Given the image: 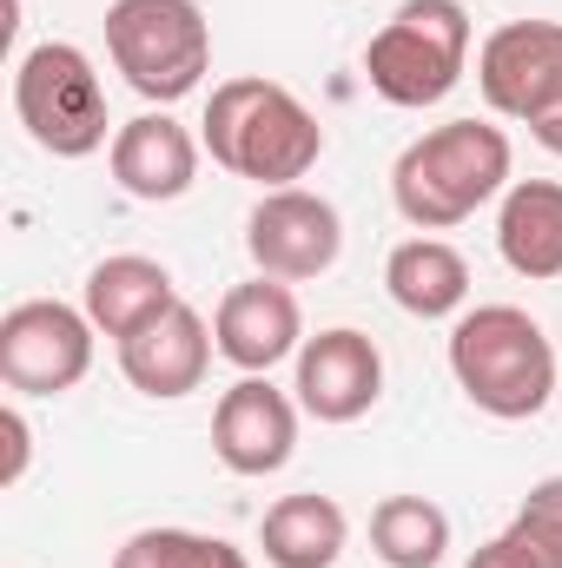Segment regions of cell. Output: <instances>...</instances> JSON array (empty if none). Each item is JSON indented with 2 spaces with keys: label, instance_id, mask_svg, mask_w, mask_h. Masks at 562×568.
<instances>
[{
  "label": "cell",
  "instance_id": "6da1fadb",
  "mask_svg": "<svg viewBox=\"0 0 562 568\" xmlns=\"http://www.w3.org/2000/svg\"><path fill=\"white\" fill-rule=\"evenodd\" d=\"M450 377L483 417L523 424L556 397L562 357L523 304H476L450 324Z\"/></svg>",
  "mask_w": 562,
  "mask_h": 568
},
{
  "label": "cell",
  "instance_id": "7a4b0ae2",
  "mask_svg": "<svg viewBox=\"0 0 562 568\" xmlns=\"http://www.w3.org/2000/svg\"><path fill=\"white\" fill-rule=\"evenodd\" d=\"M199 145L212 152V165H225L265 192H284L324 159V126L291 87L265 80V73H245V80L212 87Z\"/></svg>",
  "mask_w": 562,
  "mask_h": 568
},
{
  "label": "cell",
  "instance_id": "3957f363",
  "mask_svg": "<svg viewBox=\"0 0 562 568\" xmlns=\"http://www.w3.org/2000/svg\"><path fill=\"white\" fill-rule=\"evenodd\" d=\"M510 192V133L490 120H450L411 140L391 165V199L404 225L450 232Z\"/></svg>",
  "mask_w": 562,
  "mask_h": 568
},
{
  "label": "cell",
  "instance_id": "277c9868",
  "mask_svg": "<svg viewBox=\"0 0 562 568\" xmlns=\"http://www.w3.org/2000/svg\"><path fill=\"white\" fill-rule=\"evenodd\" d=\"M463 67H470V13L456 0H404L364 47L371 93L404 113L450 100Z\"/></svg>",
  "mask_w": 562,
  "mask_h": 568
},
{
  "label": "cell",
  "instance_id": "5b68a950",
  "mask_svg": "<svg viewBox=\"0 0 562 568\" xmlns=\"http://www.w3.org/2000/svg\"><path fill=\"white\" fill-rule=\"evenodd\" d=\"M107 53L127 73V87L165 113L172 100L199 93V80L212 67V20L199 0H113Z\"/></svg>",
  "mask_w": 562,
  "mask_h": 568
},
{
  "label": "cell",
  "instance_id": "8992f818",
  "mask_svg": "<svg viewBox=\"0 0 562 568\" xmlns=\"http://www.w3.org/2000/svg\"><path fill=\"white\" fill-rule=\"evenodd\" d=\"M13 113L27 140L53 159H87L107 145V87L73 40H40L13 67Z\"/></svg>",
  "mask_w": 562,
  "mask_h": 568
},
{
  "label": "cell",
  "instance_id": "52a82bcc",
  "mask_svg": "<svg viewBox=\"0 0 562 568\" xmlns=\"http://www.w3.org/2000/svg\"><path fill=\"white\" fill-rule=\"evenodd\" d=\"M93 337L87 304L27 297L0 317V384L20 397H67L93 371Z\"/></svg>",
  "mask_w": 562,
  "mask_h": 568
},
{
  "label": "cell",
  "instance_id": "ba28073f",
  "mask_svg": "<svg viewBox=\"0 0 562 568\" xmlns=\"http://www.w3.org/2000/svg\"><path fill=\"white\" fill-rule=\"evenodd\" d=\"M476 93L503 120H550L562 106V20H503L476 47Z\"/></svg>",
  "mask_w": 562,
  "mask_h": 568
},
{
  "label": "cell",
  "instance_id": "9c48e42d",
  "mask_svg": "<svg viewBox=\"0 0 562 568\" xmlns=\"http://www.w3.org/2000/svg\"><path fill=\"white\" fill-rule=\"evenodd\" d=\"M245 252L265 278L304 284L324 278L344 252V219L331 199L304 192V185H284V192H265L245 219Z\"/></svg>",
  "mask_w": 562,
  "mask_h": 568
},
{
  "label": "cell",
  "instance_id": "30bf717a",
  "mask_svg": "<svg viewBox=\"0 0 562 568\" xmlns=\"http://www.w3.org/2000/svg\"><path fill=\"white\" fill-rule=\"evenodd\" d=\"M298 410L318 417V424H358L378 410L384 397V351L351 331V324H331L318 337L298 344Z\"/></svg>",
  "mask_w": 562,
  "mask_h": 568
},
{
  "label": "cell",
  "instance_id": "8fae6325",
  "mask_svg": "<svg viewBox=\"0 0 562 568\" xmlns=\"http://www.w3.org/2000/svg\"><path fill=\"white\" fill-rule=\"evenodd\" d=\"M212 337H219V357L239 371V377H272L284 357H298L304 344V311L291 297L284 278H245L232 284L212 311Z\"/></svg>",
  "mask_w": 562,
  "mask_h": 568
},
{
  "label": "cell",
  "instance_id": "7c38bea8",
  "mask_svg": "<svg viewBox=\"0 0 562 568\" xmlns=\"http://www.w3.org/2000/svg\"><path fill=\"white\" fill-rule=\"evenodd\" d=\"M298 449V397L272 377H239L212 410V456L232 476H279Z\"/></svg>",
  "mask_w": 562,
  "mask_h": 568
},
{
  "label": "cell",
  "instance_id": "4fadbf2b",
  "mask_svg": "<svg viewBox=\"0 0 562 568\" xmlns=\"http://www.w3.org/2000/svg\"><path fill=\"white\" fill-rule=\"evenodd\" d=\"M212 351H219L212 324L179 297L165 317L140 324L133 337H120V371H127V384H133L140 397H152V404H179V397H192V390L205 384Z\"/></svg>",
  "mask_w": 562,
  "mask_h": 568
},
{
  "label": "cell",
  "instance_id": "5bb4252c",
  "mask_svg": "<svg viewBox=\"0 0 562 568\" xmlns=\"http://www.w3.org/2000/svg\"><path fill=\"white\" fill-rule=\"evenodd\" d=\"M199 152L205 145L192 140L172 113H140V120H127L120 133H113V185L127 192V199H140V205H172V199H185L192 192V179H199Z\"/></svg>",
  "mask_w": 562,
  "mask_h": 568
},
{
  "label": "cell",
  "instance_id": "9a60e30c",
  "mask_svg": "<svg viewBox=\"0 0 562 568\" xmlns=\"http://www.w3.org/2000/svg\"><path fill=\"white\" fill-rule=\"evenodd\" d=\"M80 304H87L93 331L120 344V337H133L140 324L165 317V311L179 304V284H172V272H165L159 258H140V252H113V258H100V265L87 272V291H80Z\"/></svg>",
  "mask_w": 562,
  "mask_h": 568
},
{
  "label": "cell",
  "instance_id": "2e32d148",
  "mask_svg": "<svg viewBox=\"0 0 562 568\" xmlns=\"http://www.w3.org/2000/svg\"><path fill=\"white\" fill-rule=\"evenodd\" d=\"M496 252L516 278H562V179H510L496 205Z\"/></svg>",
  "mask_w": 562,
  "mask_h": 568
},
{
  "label": "cell",
  "instance_id": "e0dca14e",
  "mask_svg": "<svg viewBox=\"0 0 562 568\" xmlns=\"http://www.w3.org/2000/svg\"><path fill=\"white\" fill-rule=\"evenodd\" d=\"M384 291H391L398 311H411V317H423V324L463 317V304H470V265H463L456 245L418 232V239L391 245V258H384Z\"/></svg>",
  "mask_w": 562,
  "mask_h": 568
},
{
  "label": "cell",
  "instance_id": "ac0fdd59",
  "mask_svg": "<svg viewBox=\"0 0 562 568\" xmlns=\"http://www.w3.org/2000/svg\"><path fill=\"white\" fill-rule=\"evenodd\" d=\"M351 542V516L331 496H279L259 523V549L272 568H338Z\"/></svg>",
  "mask_w": 562,
  "mask_h": 568
},
{
  "label": "cell",
  "instance_id": "d6986e66",
  "mask_svg": "<svg viewBox=\"0 0 562 568\" xmlns=\"http://www.w3.org/2000/svg\"><path fill=\"white\" fill-rule=\"evenodd\" d=\"M371 556L384 568H436L450 556V516L430 496H384L371 509Z\"/></svg>",
  "mask_w": 562,
  "mask_h": 568
},
{
  "label": "cell",
  "instance_id": "ffe728a7",
  "mask_svg": "<svg viewBox=\"0 0 562 568\" xmlns=\"http://www.w3.org/2000/svg\"><path fill=\"white\" fill-rule=\"evenodd\" d=\"M113 568H252L245 549L199 529H140L113 549Z\"/></svg>",
  "mask_w": 562,
  "mask_h": 568
},
{
  "label": "cell",
  "instance_id": "44dd1931",
  "mask_svg": "<svg viewBox=\"0 0 562 568\" xmlns=\"http://www.w3.org/2000/svg\"><path fill=\"white\" fill-rule=\"evenodd\" d=\"M510 536L530 549L536 568H562V476L530 483V496H523L516 516H510Z\"/></svg>",
  "mask_w": 562,
  "mask_h": 568
},
{
  "label": "cell",
  "instance_id": "7402d4cb",
  "mask_svg": "<svg viewBox=\"0 0 562 568\" xmlns=\"http://www.w3.org/2000/svg\"><path fill=\"white\" fill-rule=\"evenodd\" d=\"M0 436H7V463H0V489H13V483L27 476V456H33V436H27V417H20V404H7V410H0Z\"/></svg>",
  "mask_w": 562,
  "mask_h": 568
},
{
  "label": "cell",
  "instance_id": "603a6c76",
  "mask_svg": "<svg viewBox=\"0 0 562 568\" xmlns=\"http://www.w3.org/2000/svg\"><path fill=\"white\" fill-rule=\"evenodd\" d=\"M463 568H536V562H530V549L503 529V536H490V542H483V549H476Z\"/></svg>",
  "mask_w": 562,
  "mask_h": 568
},
{
  "label": "cell",
  "instance_id": "cb8c5ba5",
  "mask_svg": "<svg viewBox=\"0 0 562 568\" xmlns=\"http://www.w3.org/2000/svg\"><path fill=\"white\" fill-rule=\"evenodd\" d=\"M530 133H536V145H543V152H556V159H562V106L550 113V120H536Z\"/></svg>",
  "mask_w": 562,
  "mask_h": 568
}]
</instances>
